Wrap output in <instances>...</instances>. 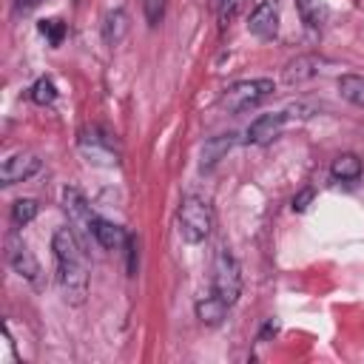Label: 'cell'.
Wrapping results in <instances>:
<instances>
[{"mask_svg":"<svg viewBox=\"0 0 364 364\" xmlns=\"http://www.w3.org/2000/svg\"><path fill=\"white\" fill-rule=\"evenodd\" d=\"M284 125H287V111L262 114V117H256V119L247 125L245 139H247L250 145H267V142H273V139L282 134Z\"/></svg>","mask_w":364,"mask_h":364,"instance_id":"9","label":"cell"},{"mask_svg":"<svg viewBox=\"0 0 364 364\" xmlns=\"http://www.w3.org/2000/svg\"><path fill=\"white\" fill-rule=\"evenodd\" d=\"M88 233H91L94 242H97L100 247H105V250H119V247L128 242V233H125L119 225H114V222H108V219H102V216H94V219H91Z\"/></svg>","mask_w":364,"mask_h":364,"instance_id":"11","label":"cell"},{"mask_svg":"<svg viewBox=\"0 0 364 364\" xmlns=\"http://www.w3.org/2000/svg\"><path fill=\"white\" fill-rule=\"evenodd\" d=\"M210 293L219 296L228 307H233L239 301L242 293V267L236 262V256L230 253V247H219L213 256V284Z\"/></svg>","mask_w":364,"mask_h":364,"instance_id":"3","label":"cell"},{"mask_svg":"<svg viewBox=\"0 0 364 364\" xmlns=\"http://www.w3.org/2000/svg\"><path fill=\"white\" fill-rule=\"evenodd\" d=\"M37 210H40L37 199H17V202L11 205V225H14V228H26V225L37 216Z\"/></svg>","mask_w":364,"mask_h":364,"instance_id":"19","label":"cell"},{"mask_svg":"<svg viewBox=\"0 0 364 364\" xmlns=\"http://www.w3.org/2000/svg\"><path fill=\"white\" fill-rule=\"evenodd\" d=\"M233 142H236V134H219V136L205 139L202 154H199V171H202V173H205V171H213V168L225 159V154L233 148Z\"/></svg>","mask_w":364,"mask_h":364,"instance_id":"12","label":"cell"},{"mask_svg":"<svg viewBox=\"0 0 364 364\" xmlns=\"http://www.w3.org/2000/svg\"><path fill=\"white\" fill-rule=\"evenodd\" d=\"M176 230H179L182 242H188V245L205 242L210 236V230H213V208H210V202L196 196V193H188L179 202V210H176Z\"/></svg>","mask_w":364,"mask_h":364,"instance_id":"2","label":"cell"},{"mask_svg":"<svg viewBox=\"0 0 364 364\" xmlns=\"http://www.w3.org/2000/svg\"><path fill=\"white\" fill-rule=\"evenodd\" d=\"M338 91L347 102L364 108V77L361 74H341L338 77Z\"/></svg>","mask_w":364,"mask_h":364,"instance_id":"18","label":"cell"},{"mask_svg":"<svg viewBox=\"0 0 364 364\" xmlns=\"http://www.w3.org/2000/svg\"><path fill=\"white\" fill-rule=\"evenodd\" d=\"M330 176L336 182H355L361 176V159L355 154H338L330 165Z\"/></svg>","mask_w":364,"mask_h":364,"instance_id":"16","label":"cell"},{"mask_svg":"<svg viewBox=\"0 0 364 364\" xmlns=\"http://www.w3.org/2000/svg\"><path fill=\"white\" fill-rule=\"evenodd\" d=\"M54 264H57V284L68 304H82L88 296V267L77 233L71 228H57L51 236Z\"/></svg>","mask_w":364,"mask_h":364,"instance_id":"1","label":"cell"},{"mask_svg":"<svg viewBox=\"0 0 364 364\" xmlns=\"http://www.w3.org/2000/svg\"><path fill=\"white\" fill-rule=\"evenodd\" d=\"M247 31L259 40H276L279 34V3L276 0H259L247 17Z\"/></svg>","mask_w":364,"mask_h":364,"instance_id":"7","label":"cell"},{"mask_svg":"<svg viewBox=\"0 0 364 364\" xmlns=\"http://www.w3.org/2000/svg\"><path fill=\"white\" fill-rule=\"evenodd\" d=\"M40 156L37 154H28V151H20V154H11L3 168H0V182L9 188V185H17V182H26L31 179L37 171H40Z\"/></svg>","mask_w":364,"mask_h":364,"instance_id":"8","label":"cell"},{"mask_svg":"<svg viewBox=\"0 0 364 364\" xmlns=\"http://www.w3.org/2000/svg\"><path fill=\"white\" fill-rule=\"evenodd\" d=\"M40 3H43V0H14L11 11H14V17H20V14H28V11H34Z\"/></svg>","mask_w":364,"mask_h":364,"instance_id":"23","label":"cell"},{"mask_svg":"<svg viewBox=\"0 0 364 364\" xmlns=\"http://www.w3.org/2000/svg\"><path fill=\"white\" fill-rule=\"evenodd\" d=\"M310 199H313V191H310V188H307V191H301L299 196H293V210H296V213H301V210L307 208V202H310Z\"/></svg>","mask_w":364,"mask_h":364,"instance_id":"24","label":"cell"},{"mask_svg":"<svg viewBox=\"0 0 364 364\" xmlns=\"http://www.w3.org/2000/svg\"><path fill=\"white\" fill-rule=\"evenodd\" d=\"M63 208H65V213H68V219H71V225L74 228H91V219L97 216L94 210H91V205L85 202V196L74 188V185H68V188H63Z\"/></svg>","mask_w":364,"mask_h":364,"instance_id":"10","label":"cell"},{"mask_svg":"<svg viewBox=\"0 0 364 364\" xmlns=\"http://www.w3.org/2000/svg\"><path fill=\"white\" fill-rule=\"evenodd\" d=\"M225 316H228V304L219 299V296H205V299H199L196 301V318L205 324V327H219L222 321H225Z\"/></svg>","mask_w":364,"mask_h":364,"instance_id":"15","label":"cell"},{"mask_svg":"<svg viewBox=\"0 0 364 364\" xmlns=\"http://www.w3.org/2000/svg\"><path fill=\"white\" fill-rule=\"evenodd\" d=\"M296 9H299V17L307 28H321L327 20V9L321 0H296Z\"/></svg>","mask_w":364,"mask_h":364,"instance_id":"17","label":"cell"},{"mask_svg":"<svg viewBox=\"0 0 364 364\" xmlns=\"http://www.w3.org/2000/svg\"><path fill=\"white\" fill-rule=\"evenodd\" d=\"M40 34H43L51 46H60V43H63V37H65V23H63V20H57V17L43 20V23H40Z\"/></svg>","mask_w":364,"mask_h":364,"instance_id":"21","label":"cell"},{"mask_svg":"<svg viewBox=\"0 0 364 364\" xmlns=\"http://www.w3.org/2000/svg\"><path fill=\"white\" fill-rule=\"evenodd\" d=\"M102 43L105 46H119L122 40H125V34H128V14H125V9H111L105 17H102Z\"/></svg>","mask_w":364,"mask_h":364,"instance_id":"14","label":"cell"},{"mask_svg":"<svg viewBox=\"0 0 364 364\" xmlns=\"http://www.w3.org/2000/svg\"><path fill=\"white\" fill-rule=\"evenodd\" d=\"M165 6H168V0H142V14H145V23H148L151 28H156V26L162 23Z\"/></svg>","mask_w":364,"mask_h":364,"instance_id":"22","label":"cell"},{"mask_svg":"<svg viewBox=\"0 0 364 364\" xmlns=\"http://www.w3.org/2000/svg\"><path fill=\"white\" fill-rule=\"evenodd\" d=\"M77 145H80L82 156H85L88 162H94V165H117V162H119L111 136L102 134L100 128H85V131H80Z\"/></svg>","mask_w":364,"mask_h":364,"instance_id":"6","label":"cell"},{"mask_svg":"<svg viewBox=\"0 0 364 364\" xmlns=\"http://www.w3.org/2000/svg\"><path fill=\"white\" fill-rule=\"evenodd\" d=\"M276 91L273 80L267 77H256V80H239L233 85L225 88L222 94V108L228 114H242V111H250L256 108L259 102H264L270 94Z\"/></svg>","mask_w":364,"mask_h":364,"instance_id":"4","label":"cell"},{"mask_svg":"<svg viewBox=\"0 0 364 364\" xmlns=\"http://www.w3.org/2000/svg\"><path fill=\"white\" fill-rule=\"evenodd\" d=\"M318 68H321V60H318V57L301 54V57H296V60H290V63L284 65L282 80H284L287 85H301V82L313 80V77L318 74Z\"/></svg>","mask_w":364,"mask_h":364,"instance_id":"13","label":"cell"},{"mask_svg":"<svg viewBox=\"0 0 364 364\" xmlns=\"http://www.w3.org/2000/svg\"><path fill=\"white\" fill-rule=\"evenodd\" d=\"M6 262H9V267L20 276V279H26V282H31V284H40V262H37V256L31 253V247L26 245V239L20 236V233H9L6 236Z\"/></svg>","mask_w":364,"mask_h":364,"instance_id":"5","label":"cell"},{"mask_svg":"<svg viewBox=\"0 0 364 364\" xmlns=\"http://www.w3.org/2000/svg\"><path fill=\"white\" fill-rule=\"evenodd\" d=\"M28 97H31V102H37V105H51V102L57 100V85H54V80H51V77H40V80L31 85Z\"/></svg>","mask_w":364,"mask_h":364,"instance_id":"20","label":"cell"},{"mask_svg":"<svg viewBox=\"0 0 364 364\" xmlns=\"http://www.w3.org/2000/svg\"><path fill=\"white\" fill-rule=\"evenodd\" d=\"M267 336H276V324H273V321H267V324L262 327V333H259V341H267Z\"/></svg>","mask_w":364,"mask_h":364,"instance_id":"25","label":"cell"}]
</instances>
